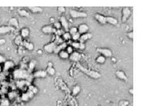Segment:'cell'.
<instances>
[{"mask_svg":"<svg viewBox=\"0 0 141 106\" xmlns=\"http://www.w3.org/2000/svg\"><path fill=\"white\" fill-rule=\"evenodd\" d=\"M18 13L21 16L23 17H29V13L25 9H20L18 10Z\"/></svg>","mask_w":141,"mask_h":106,"instance_id":"28","label":"cell"},{"mask_svg":"<svg viewBox=\"0 0 141 106\" xmlns=\"http://www.w3.org/2000/svg\"><path fill=\"white\" fill-rule=\"evenodd\" d=\"M14 42L16 45H22V43H23V41H22V38L21 36H17L16 38H15V40H14Z\"/></svg>","mask_w":141,"mask_h":106,"instance_id":"31","label":"cell"},{"mask_svg":"<svg viewBox=\"0 0 141 106\" xmlns=\"http://www.w3.org/2000/svg\"><path fill=\"white\" fill-rule=\"evenodd\" d=\"M14 67V63L11 60H6L5 63H4V65H3V70L4 71H8L10 69L13 68Z\"/></svg>","mask_w":141,"mask_h":106,"instance_id":"12","label":"cell"},{"mask_svg":"<svg viewBox=\"0 0 141 106\" xmlns=\"http://www.w3.org/2000/svg\"><path fill=\"white\" fill-rule=\"evenodd\" d=\"M33 76L34 78H45L47 76V73L46 71H43V70H40L35 72Z\"/></svg>","mask_w":141,"mask_h":106,"instance_id":"15","label":"cell"},{"mask_svg":"<svg viewBox=\"0 0 141 106\" xmlns=\"http://www.w3.org/2000/svg\"><path fill=\"white\" fill-rule=\"evenodd\" d=\"M116 75L118 78L120 79V80H122L124 81H128V78H127V76H126V75L123 71H117L116 72Z\"/></svg>","mask_w":141,"mask_h":106,"instance_id":"20","label":"cell"},{"mask_svg":"<svg viewBox=\"0 0 141 106\" xmlns=\"http://www.w3.org/2000/svg\"><path fill=\"white\" fill-rule=\"evenodd\" d=\"M5 61H6V59L5 57L1 54H0V63H5Z\"/></svg>","mask_w":141,"mask_h":106,"instance_id":"43","label":"cell"},{"mask_svg":"<svg viewBox=\"0 0 141 106\" xmlns=\"http://www.w3.org/2000/svg\"><path fill=\"white\" fill-rule=\"evenodd\" d=\"M1 71V65H0V72Z\"/></svg>","mask_w":141,"mask_h":106,"instance_id":"49","label":"cell"},{"mask_svg":"<svg viewBox=\"0 0 141 106\" xmlns=\"http://www.w3.org/2000/svg\"><path fill=\"white\" fill-rule=\"evenodd\" d=\"M80 36H81L80 34L78 33H76V34H73V35L71 36V39H72L74 41H76L77 40H79Z\"/></svg>","mask_w":141,"mask_h":106,"instance_id":"33","label":"cell"},{"mask_svg":"<svg viewBox=\"0 0 141 106\" xmlns=\"http://www.w3.org/2000/svg\"><path fill=\"white\" fill-rule=\"evenodd\" d=\"M97 52L101 54L102 55L104 56L105 58H108L111 57L112 56V51L110 49L106 48H98L97 49Z\"/></svg>","mask_w":141,"mask_h":106,"instance_id":"4","label":"cell"},{"mask_svg":"<svg viewBox=\"0 0 141 106\" xmlns=\"http://www.w3.org/2000/svg\"><path fill=\"white\" fill-rule=\"evenodd\" d=\"M29 34H30V31H29V29H27V28H23L21 30L20 34L22 38H27L28 36H29Z\"/></svg>","mask_w":141,"mask_h":106,"instance_id":"22","label":"cell"},{"mask_svg":"<svg viewBox=\"0 0 141 106\" xmlns=\"http://www.w3.org/2000/svg\"><path fill=\"white\" fill-rule=\"evenodd\" d=\"M66 52L68 53L69 54H70L73 53V48L71 46H68L66 48Z\"/></svg>","mask_w":141,"mask_h":106,"instance_id":"39","label":"cell"},{"mask_svg":"<svg viewBox=\"0 0 141 106\" xmlns=\"http://www.w3.org/2000/svg\"><path fill=\"white\" fill-rule=\"evenodd\" d=\"M95 17L96 20L101 24L104 25V24L106 23V16H104L103 15H101V14H96Z\"/></svg>","mask_w":141,"mask_h":106,"instance_id":"16","label":"cell"},{"mask_svg":"<svg viewBox=\"0 0 141 106\" xmlns=\"http://www.w3.org/2000/svg\"><path fill=\"white\" fill-rule=\"evenodd\" d=\"M67 44L66 42H63V43H61L60 45H58L56 46V47L55 50L54 51V53H59L60 51H63L65 49L67 48Z\"/></svg>","mask_w":141,"mask_h":106,"instance_id":"14","label":"cell"},{"mask_svg":"<svg viewBox=\"0 0 141 106\" xmlns=\"http://www.w3.org/2000/svg\"><path fill=\"white\" fill-rule=\"evenodd\" d=\"M0 21H1V19H0Z\"/></svg>","mask_w":141,"mask_h":106,"instance_id":"50","label":"cell"},{"mask_svg":"<svg viewBox=\"0 0 141 106\" xmlns=\"http://www.w3.org/2000/svg\"><path fill=\"white\" fill-rule=\"evenodd\" d=\"M96 62L99 64H103V63H105V61H106V58L102 55H100L98 56L96 59Z\"/></svg>","mask_w":141,"mask_h":106,"instance_id":"26","label":"cell"},{"mask_svg":"<svg viewBox=\"0 0 141 106\" xmlns=\"http://www.w3.org/2000/svg\"><path fill=\"white\" fill-rule=\"evenodd\" d=\"M59 56H60V57L61 58H62V59H67L69 57V54L68 53L66 52V51L65 50H63V51H60V53H59Z\"/></svg>","mask_w":141,"mask_h":106,"instance_id":"24","label":"cell"},{"mask_svg":"<svg viewBox=\"0 0 141 106\" xmlns=\"http://www.w3.org/2000/svg\"><path fill=\"white\" fill-rule=\"evenodd\" d=\"M5 43V40L4 39H1L0 40V45H3Z\"/></svg>","mask_w":141,"mask_h":106,"instance_id":"46","label":"cell"},{"mask_svg":"<svg viewBox=\"0 0 141 106\" xmlns=\"http://www.w3.org/2000/svg\"><path fill=\"white\" fill-rule=\"evenodd\" d=\"M63 33H64V32H63V30L62 29H59V30H56L55 34L58 36H60L61 35H63Z\"/></svg>","mask_w":141,"mask_h":106,"instance_id":"40","label":"cell"},{"mask_svg":"<svg viewBox=\"0 0 141 106\" xmlns=\"http://www.w3.org/2000/svg\"><path fill=\"white\" fill-rule=\"evenodd\" d=\"M8 26H10L13 28H19V23L18 20L15 18H12L8 21Z\"/></svg>","mask_w":141,"mask_h":106,"instance_id":"17","label":"cell"},{"mask_svg":"<svg viewBox=\"0 0 141 106\" xmlns=\"http://www.w3.org/2000/svg\"><path fill=\"white\" fill-rule=\"evenodd\" d=\"M48 67H53V65H52V63H49V64H48Z\"/></svg>","mask_w":141,"mask_h":106,"instance_id":"47","label":"cell"},{"mask_svg":"<svg viewBox=\"0 0 141 106\" xmlns=\"http://www.w3.org/2000/svg\"><path fill=\"white\" fill-rule=\"evenodd\" d=\"M86 47V46H85V44L83 43H80V48L79 49H80V50H83Z\"/></svg>","mask_w":141,"mask_h":106,"instance_id":"45","label":"cell"},{"mask_svg":"<svg viewBox=\"0 0 141 106\" xmlns=\"http://www.w3.org/2000/svg\"><path fill=\"white\" fill-rule=\"evenodd\" d=\"M13 76L15 79H26L27 82H32L33 80V76L31 75L30 73L28 71L24 70V69H16L13 72Z\"/></svg>","mask_w":141,"mask_h":106,"instance_id":"1","label":"cell"},{"mask_svg":"<svg viewBox=\"0 0 141 106\" xmlns=\"http://www.w3.org/2000/svg\"><path fill=\"white\" fill-rule=\"evenodd\" d=\"M16 97V93L15 92H10V93L8 94V98L10 99H13L14 98Z\"/></svg>","mask_w":141,"mask_h":106,"instance_id":"41","label":"cell"},{"mask_svg":"<svg viewBox=\"0 0 141 106\" xmlns=\"http://www.w3.org/2000/svg\"><path fill=\"white\" fill-rule=\"evenodd\" d=\"M76 66L80 70L82 73H83L84 74H86L87 76H88L89 77H91L92 78H100V74L98 73V72H96L95 71H92V70H89L88 69L84 67L80 63H77Z\"/></svg>","mask_w":141,"mask_h":106,"instance_id":"2","label":"cell"},{"mask_svg":"<svg viewBox=\"0 0 141 106\" xmlns=\"http://www.w3.org/2000/svg\"><path fill=\"white\" fill-rule=\"evenodd\" d=\"M71 47L73 48H75L76 49H79L80 48V42H76V41H73L72 43H70Z\"/></svg>","mask_w":141,"mask_h":106,"instance_id":"35","label":"cell"},{"mask_svg":"<svg viewBox=\"0 0 141 106\" xmlns=\"http://www.w3.org/2000/svg\"><path fill=\"white\" fill-rule=\"evenodd\" d=\"M56 46H57V45H56V43L55 42H51V43H49L46 45L44 46L43 49L47 53H54Z\"/></svg>","mask_w":141,"mask_h":106,"instance_id":"5","label":"cell"},{"mask_svg":"<svg viewBox=\"0 0 141 106\" xmlns=\"http://www.w3.org/2000/svg\"><path fill=\"white\" fill-rule=\"evenodd\" d=\"M9 105H10V102H9V100L8 99L4 98L1 101V106H9Z\"/></svg>","mask_w":141,"mask_h":106,"instance_id":"34","label":"cell"},{"mask_svg":"<svg viewBox=\"0 0 141 106\" xmlns=\"http://www.w3.org/2000/svg\"><path fill=\"white\" fill-rule=\"evenodd\" d=\"M70 15L73 18H86L87 17V14L83 12H80L76 10H70Z\"/></svg>","mask_w":141,"mask_h":106,"instance_id":"3","label":"cell"},{"mask_svg":"<svg viewBox=\"0 0 141 106\" xmlns=\"http://www.w3.org/2000/svg\"><path fill=\"white\" fill-rule=\"evenodd\" d=\"M46 73H47V74H49L50 75L53 76L55 73V70H54V69L53 68V67H48L47 70H46Z\"/></svg>","mask_w":141,"mask_h":106,"instance_id":"30","label":"cell"},{"mask_svg":"<svg viewBox=\"0 0 141 106\" xmlns=\"http://www.w3.org/2000/svg\"><path fill=\"white\" fill-rule=\"evenodd\" d=\"M69 33L70 34V35L72 36L73 34H75L76 33H78V29H77V28L76 27H72L70 28L69 30Z\"/></svg>","mask_w":141,"mask_h":106,"instance_id":"36","label":"cell"},{"mask_svg":"<svg viewBox=\"0 0 141 106\" xmlns=\"http://www.w3.org/2000/svg\"><path fill=\"white\" fill-rule=\"evenodd\" d=\"M58 10L60 12H65V8L62 7H60L58 8Z\"/></svg>","mask_w":141,"mask_h":106,"instance_id":"44","label":"cell"},{"mask_svg":"<svg viewBox=\"0 0 141 106\" xmlns=\"http://www.w3.org/2000/svg\"><path fill=\"white\" fill-rule=\"evenodd\" d=\"M129 91H130V93H133V89H130V90H129Z\"/></svg>","mask_w":141,"mask_h":106,"instance_id":"48","label":"cell"},{"mask_svg":"<svg viewBox=\"0 0 141 106\" xmlns=\"http://www.w3.org/2000/svg\"><path fill=\"white\" fill-rule=\"evenodd\" d=\"M77 29H78V33L81 35V34H83L87 33V31L89 30V27L87 25L83 23L78 26Z\"/></svg>","mask_w":141,"mask_h":106,"instance_id":"9","label":"cell"},{"mask_svg":"<svg viewBox=\"0 0 141 106\" xmlns=\"http://www.w3.org/2000/svg\"><path fill=\"white\" fill-rule=\"evenodd\" d=\"M29 99H30V97L29 96L27 93H25L22 94V95H21V100L22 101L27 102Z\"/></svg>","mask_w":141,"mask_h":106,"instance_id":"32","label":"cell"},{"mask_svg":"<svg viewBox=\"0 0 141 106\" xmlns=\"http://www.w3.org/2000/svg\"><path fill=\"white\" fill-rule=\"evenodd\" d=\"M28 84H30V82H29L27 80H18L16 82L17 87L20 89H22L24 86L28 85Z\"/></svg>","mask_w":141,"mask_h":106,"instance_id":"19","label":"cell"},{"mask_svg":"<svg viewBox=\"0 0 141 106\" xmlns=\"http://www.w3.org/2000/svg\"><path fill=\"white\" fill-rule=\"evenodd\" d=\"M22 45L24 46L25 48L29 50V51H32V50L34 49V47L33 43L27 41H23V43H22Z\"/></svg>","mask_w":141,"mask_h":106,"instance_id":"21","label":"cell"},{"mask_svg":"<svg viewBox=\"0 0 141 106\" xmlns=\"http://www.w3.org/2000/svg\"><path fill=\"white\" fill-rule=\"evenodd\" d=\"M54 28L56 29V30H59L61 29L62 28V25H61V23L60 22H55L54 23Z\"/></svg>","mask_w":141,"mask_h":106,"instance_id":"37","label":"cell"},{"mask_svg":"<svg viewBox=\"0 0 141 106\" xmlns=\"http://www.w3.org/2000/svg\"><path fill=\"white\" fill-rule=\"evenodd\" d=\"M14 30V28L10 26H1L0 27V34H5Z\"/></svg>","mask_w":141,"mask_h":106,"instance_id":"7","label":"cell"},{"mask_svg":"<svg viewBox=\"0 0 141 106\" xmlns=\"http://www.w3.org/2000/svg\"><path fill=\"white\" fill-rule=\"evenodd\" d=\"M41 30L43 33H46V34H50V33H56V29H55L52 26L50 25H47L43 27L41 29Z\"/></svg>","mask_w":141,"mask_h":106,"instance_id":"10","label":"cell"},{"mask_svg":"<svg viewBox=\"0 0 141 106\" xmlns=\"http://www.w3.org/2000/svg\"><path fill=\"white\" fill-rule=\"evenodd\" d=\"M36 61L34 60H31L30 62H29V65L27 66V67H28V71H29L30 73L33 71V70H34V67H35L36 66Z\"/></svg>","mask_w":141,"mask_h":106,"instance_id":"23","label":"cell"},{"mask_svg":"<svg viewBox=\"0 0 141 106\" xmlns=\"http://www.w3.org/2000/svg\"><path fill=\"white\" fill-rule=\"evenodd\" d=\"M62 39L63 40H70L71 39V35L69 32H66V33H63V34L62 35Z\"/></svg>","mask_w":141,"mask_h":106,"instance_id":"29","label":"cell"},{"mask_svg":"<svg viewBox=\"0 0 141 106\" xmlns=\"http://www.w3.org/2000/svg\"><path fill=\"white\" fill-rule=\"evenodd\" d=\"M62 27L63 28V30L66 32H69V23L66 17L64 16H62L60 18V22Z\"/></svg>","mask_w":141,"mask_h":106,"instance_id":"6","label":"cell"},{"mask_svg":"<svg viewBox=\"0 0 141 106\" xmlns=\"http://www.w3.org/2000/svg\"><path fill=\"white\" fill-rule=\"evenodd\" d=\"M29 91H30L31 92H33V93H36L37 91H38V89L36 87H35L34 86H29Z\"/></svg>","mask_w":141,"mask_h":106,"instance_id":"38","label":"cell"},{"mask_svg":"<svg viewBox=\"0 0 141 106\" xmlns=\"http://www.w3.org/2000/svg\"><path fill=\"white\" fill-rule=\"evenodd\" d=\"M29 8L30 9L33 13H38L42 12V8L38 7H29Z\"/></svg>","mask_w":141,"mask_h":106,"instance_id":"27","label":"cell"},{"mask_svg":"<svg viewBox=\"0 0 141 106\" xmlns=\"http://www.w3.org/2000/svg\"><path fill=\"white\" fill-rule=\"evenodd\" d=\"M80 86H75L73 89V91H72V94L73 96H76L77 94L80 93Z\"/></svg>","mask_w":141,"mask_h":106,"instance_id":"25","label":"cell"},{"mask_svg":"<svg viewBox=\"0 0 141 106\" xmlns=\"http://www.w3.org/2000/svg\"><path fill=\"white\" fill-rule=\"evenodd\" d=\"M91 37H92L91 34H90V33H86V34H82L80 36L79 41H80V43H84V42H86V41L91 39Z\"/></svg>","mask_w":141,"mask_h":106,"instance_id":"13","label":"cell"},{"mask_svg":"<svg viewBox=\"0 0 141 106\" xmlns=\"http://www.w3.org/2000/svg\"><path fill=\"white\" fill-rule=\"evenodd\" d=\"M106 23H109L111 24V25H115L118 23V20L117 19H116L115 18H113V17H111V16H106Z\"/></svg>","mask_w":141,"mask_h":106,"instance_id":"18","label":"cell"},{"mask_svg":"<svg viewBox=\"0 0 141 106\" xmlns=\"http://www.w3.org/2000/svg\"></svg>","mask_w":141,"mask_h":106,"instance_id":"51","label":"cell"},{"mask_svg":"<svg viewBox=\"0 0 141 106\" xmlns=\"http://www.w3.org/2000/svg\"><path fill=\"white\" fill-rule=\"evenodd\" d=\"M131 15V10L128 7L124 8L122 10V21L125 22Z\"/></svg>","mask_w":141,"mask_h":106,"instance_id":"8","label":"cell"},{"mask_svg":"<svg viewBox=\"0 0 141 106\" xmlns=\"http://www.w3.org/2000/svg\"><path fill=\"white\" fill-rule=\"evenodd\" d=\"M127 36H128V38L129 39H131V40H133V31H131V32H129L127 34Z\"/></svg>","mask_w":141,"mask_h":106,"instance_id":"42","label":"cell"},{"mask_svg":"<svg viewBox=\"0 0 141 106\" xmlns=\"http://www.w3.org/2000/svg\"><path fill=\"white\" fill-rule=\"evenodd\" d=\"M69 59L73 61H78L80 60L81 55L78 52H73L72 54H70L69 56Z\"/></svg>","mask_w":141,"mask_h":106,"instance_id":"11","label":"cell"}]
</instances>
